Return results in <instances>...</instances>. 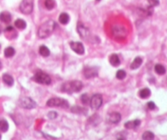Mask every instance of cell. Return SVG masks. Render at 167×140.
Here are the masks:
<instances>
[{
    "label": "cell",
    "mask_w": 167,
    "mask_h": 140,
    "mask_svg": "<svg viewBox=\"0 0 167 140\" xmlns=\"http://www.w3.org/2000/svg\"><path fill=\"white\" fill-rule=\"evenodd\" d=\"M56 26V24L54 20H49L39 26L38 29V37L39 38H46L49 37Z\"/></svg>",
    "instance_id": "1"
},
{
    "label": "cell",
    "mask_w": 167,
    "mask_h": 140,
    "mask_svg": "<svg viewBox=\"0 0 167 140\" xmlns=\"http://www.w3.org/2000/svg\"><path fill=\"white\" fill-rule=\"evenodd\" d=\"M82 87H83V84L82 82L74 80L72 82H67L64 83L61 86V90L64 92L71 94L73 92H78L82 89Z\"/></svg>",
    "instance_id": "2"
},
{
    "label": "cell",
    "mask_w": 167,
    "mask_h": 140,
    "mask_svg": "<svg viewBox=\"0 0 167 140\" xmlns=\"http://www.w3.org/2000/svg\"><path fill=\"white\" fill-rule=\"evenodd\" d=\"M33 79L36 82L44 84V85H50L51 83V79L50 76L42 71H38L35 73Z\"/></svg>",
    "instance_id": "3"
},
{
    "label": "cell",
    "mask_w": 167,
    "mask_h": 140,
    "mask_svg": "<svg viewBox=\"0 0 167 140\" xmlns=\"http://www.w3.org/2000/svg\"><path fill=\"white\" fill-rule=\"evenodd\" d=\"M48 107H60L63 108H69V103L67 100L61 98H51L47 102Z\"/></svg>",
    "instance_id": "4"
},
{
    "label": "cell",
    "mask_w": 167,
    "mask_h": 140,
    "mask_svg": "<svg viewBox=\"0 0 167 140\" xmlns=\"http://www.w3.org/2000/svg\"><path fill=\"white\" fill-rule=\"evenodd\" d=\"M20 10L25 15L31 14L34 10V0H22L20 4Z\"/></svg>",
    "instance_id": "5"
},
{
    "label": "cell",
    "mask_w": 167,
    "mask_h": 140,
    "mask_svg": "<svg viewBox=\"0 0 167 140\" xmlns=\"http://www.w3.org/2000/svg\"><path fill=\"white\" fill-rule=\"evenodd\" d=\"M19 105L25 109H33L36 107V102L29 97H22L19 100Z\"/></svg>",
    "instance_id": "6"
},
{
    "label": "cell",
    "mask_w": 167,
    "mask_h": 140,
    "mask_svg": "<svg viewBox=\"0 0 167 140\" xmlns=\"http://www.w3.org/2000/svg\"><path fill=\"white\" fill-rule=\"evenodd\" d=\"M91 107L95 110H97L100 108L101 105L103 104V98L100 94H95L92 96V99L90 100Z\"/></svg>",
    "instance_id": "7"
},
{
    "label": "cell",
    "mask_w": 167,
    "mask_h": 140,
    "mask_svg": "<svg viewBox=\"0 0 167 140\" xmlns=\"http://www.w3.org/2000/svg\"><path fill=\"white\" fill-rule=\"evenodd\" d=\"M70 46L73 51L76 52L77 54L83 55L85 52L84 47L82 42H71L70 43Z\"/></svg>",
    "instance_id": "8"
},
{
    "label": "cell",
    "mask_w": 167,
    "mask_h": 140,
    "mask_svg": "<svg viewBox=\"0 0 167 140\" xmlns=\"http://www.w3.org/2000/svg\"><path fill=\"white\" fill-rule=\"evenodd\" d=\"M83 72L86 78H92L98 75V69L96 67H86Z\"/></svg>",
    "instance_id": "9"
},
{
    "label": "cell",
    "mask_w": 167,
    "mask_h": 140,
    "mask_svg": "<svg viewBox=\"0 0 167 140\" xmlns=\"http://www.w3.org/2000/svg\"><path fill=\"white\" fill-rule=\"evenodd\" d=\"M121 118H122L121 114L119 112H111L110 114L108 115V120L113 124H117L121 121Z\"/></svg>",
    "instance_id": "10"
},
{
    "label": "cell",
    "mask_w": 167,
    "mask_h": 140,
    "mask_svg": "<svg viewBox=\"0 0 167 140\" xmlns=\"http://www.w3.org/2000/svg\"><path fill=\"white\" fill-rule=\"evenodd\" d=\"M78 31L79 34L81 35V37L82 38H86L89 37V30L86 28H85V26H83L82 24L79 23L78 26Z\"/></svg>",
    "instance_id": "11"
},
{
    "label": "cell",
    "mask_w": 167,
    "mask_h": 140,
    "mask_svg": "<svg viewBox=\"0 0 167 140\" xmlns=\"http://www.w3.org/2000/svg\"><path fill=\"white\" fill-rule=\"evenodd\" d=\"M114 35L115 38H118V37H122V36H126V29L122 28V27H118V26H116L114 27Z\"/></svg>",
    "instance_id": "12"
},
{
    "label": "cell",
    "mask_w": 167,
    "mask_h": 140,
    "mask_svg": "<svg viewBox=\"0 0 167 140\" xmlns=\"http://www.w3.org/2000/svg\"><path fill=\"white\" fill-rule=\"evenodd\" d=\"M0 20L2 22L9 23L12 20V15L8 12H3L0 13Z\"/></svg>",
    "instance_id": "13"
},
{
    "label": "cell",
    "mask_w": 167,
    "mask_h": 140,
    "mask_svg": "<svg viewBox=\"0 0 167 140\" xmlns=\"http://www.w3.org/2000/svg\"><path fill=\"white\" fill-rule=\"evenodd\" d=\"M109 62L110 64L114 66V67H117L121 64V61H120L119 56L117 54H113L111 55V56L109 57Z\"/></svg>",
    "instance_id": "14"
},
{
    "label": "cell",
    "mask_w": 167,
    "mask_h": 140,
    "mask_svg": "<svg viewBox=\"0 0 167 140\" xmlns=\"http://www.w3.org/2000/svg\"><path fill=\"white\" fill-rule=\"evenodd\" d=\"M3 82L8 86H12L14 84L13 77L11 75H9V74H7V73H5V74L3 75Z\"/></svg>",
    "instance_id": "15"
},
{
    "label": "cell",
    "mask_w": 167,
    "mask_h": 140,
    "mask_svg": "<svg viewBox=\"0 0 167 140\" xmlns=\"http://www.w3.org/2000/svg\"><path fill=\"white\" fill-rule=\"evenodd\" d=\"M140 125V121L139 119H136L132 121H127L125 123V127L127 129H135V128L138 127Z\"/></svg>",
    "instance_id": "16"
},
{
    "label": "cell",
    "mask_w": 167,
    "mask_h": 140,
    "mask_svg": "<svg viewBox=\"0 0 167 140\" xmlns=\"http://www.w3.org/2000/svg\"><path fill=\"white\" fill-rule=\"evenodd\" d=\"M143 60L142 58L140 57H136L133 62L130 64V69H137L138 68L140 67V65L142 64Z\"/></svg>",
    "instance_id": "17"
},
{
    "label": "cell",
    "mask_w": 167,
    "mask_h": 140,
    "mask_svg": "<svg viewBox=\"0 0 167 140\" xmlns=\"http://www.w3.org/2000/svg\"><path fill=\"white\" fill-rule=\"evenodd\" d=\"M139 96L142 99H147V98H148L149 96H151V90L148 88H144V89L139 90Z\"/></svg>",
    "instance_id": "18"
},
{
    "label": "cell",
    "mask_w": 167,
    "mask_h": 140,
    "mask_svg": "<svg viewBox=\"0 0 167 140\" xmlns=\"http://www.w3.org/2000/svg\"><path fill=\"white\" fill-rule=\"evenodd\" d=\"M59 21H60L62 25H67L69 21H70V16L65 12L61 13L59 16Z\"/></svg>",
    "instance_id": "19"
},
{
    "label": "cell",
    "mask_w": 167,
    "mask_h": 140,
    "mask_svg": "<svg viewBox=\"0 0 167 140\" xmlns=\"http://www.w3.org/2000/svg\"><path fill=\"white\" fill-rule=\"evenodd\" d=\"M39 54L41 55L42 56L48 57V56H49V55H50V50L48 49V47L42 45V46H41L39 47Z\"/></svg>",
    "instance_id": "20"
},
{
    "label": "cell",
    "mask_w": 167,
    "mask_h": 140,
    "mask_svg": "<svg viewBox=\"0 0 167 140\" xmlns=\"http://www.w3.org/2000/svg\"><path fill=\"white\" fill-rule=\"evenodd\" d=\"M15 53H16V51H15V49L12 47H8L4 50V55L7 58L12 57L13 55H15Z\"/></svg>",
    "instance_id": "21"
},
{
    "label": "cell",
    "mask_w": 167,
    "mask_h": 140,
    "mask_svg": "<svg viewBox=\"0 0 167 140\" xmlns=\"http://www.w3.org/2000/svg\"><path fill=\"white\" fill-rule=\"evenodd\" d=\"M155 72L159 74V75H163L166 72V68L161 64H157L155 65Z\"/></svg>",
    "instance_id": "22"
},
{
    "label": "cell",
    "mask_w": 167,
    "mask_h": 140,
    "mask_svg": "<svg viewBox=\"0 0 167 140\" xmlns=\"http://www.w3.org/2000/svg\"><path fill=\"white\" fill-rule=\"evenodd\" d=\"M15 26L17 29H24L26 27V22L22 19H17L15 21Z\"/></svg>",
    "instance_id": "23"
},
{
    "label": "cell",
    "mask_w": 167,
    "mask_h": 140,
    "mask_svg": "<svg viewBox=\"0 0 167 140\" xmlns=\"http://www.w3.org/2000/svg\"><path fill=\"white\" fill-rule=\"evenodd\" d=\"M8 127H9V125L6 120L4 119L0 120V131L2 132H6L8 130Z\"/></svg>",
    "instance_id": "24"
},
{
    "label": "cell",
    "mask_w": 167,
    "mask_h": 140,
    "mask_svg": "<svg viewBox=\"0 0 167 140\" xmlns=\"http://www.w3.org/2000/svg\"><path fill=\"white\" fill-rule=\"evenodd\" d=\"M154 138V134L152 132H151V131H145L142 135V139L144 140H152Z\"/></svg>",
    "instance_id": "25"
},
{
    "label": "cell",
    "mask_w": 167,
    "mask_h": 140,
    "mask_svg": "<svg viewBox=\"0 0 167 140\" xmlns=\"http://www.w3.org/2000/svg\"><path fill=\"white\" fill-rule=\"evenodd\" d=\"M56 6V2L55 0H46L45 1V7L48 10L53 9Z\"/></svg>",
    "instance_id": "26"
},
{
    "label": "cell",
    "mask_w": 167,
    "mask_h": 140,
    "mask_svg": "<svg viewBox=\"0 0 167 140\" xmlns=\"http://www.w3.org/2000/svg\"><path fill=\"white\" fill-rule=\"evenodd\" d=\"M126 73L122 69L118 70L117 72V73H116V77H117V79L119 80L124 79V78L126 77Z\"/></svg>",
    "instance_id": "27"
},
{
    "label": "cell",
    "mask_w": 167,
    "mask_h": 140,
    "mask_svg": "<svg viewBox=\"0 0 167 140\" xmlns=\"http://www.w3.org/2000/svg\"><path fill=\"white\" fill-rule=\"evenodd\" d=\"M81 100L82 102L84 104H87L89 102H90V99H89L88 96L86 94H83L82 96H81Z\"/></svg>",
    "instance_id": "28"
},
{
    "label": "cell",
    "mask_w": 167,
    "mask_h": 140,
    "mask_svg": "<svg viewBox=\"0 0 167 140\" xmlns=\"http://www.w3.org/2000/svg\"><path fill=\"white\" fill-rule=\"evenodd\" d=\"M150 7H156L159 4V0H148Z\"/></svg>",
    "instance_id": "29"
},
{
    "label": "cell",
    "mask_w": 167,
    "mask_h": 140,
    "mask_svg": "<svg viewBox=\"0 0 167 140\" xmlns=\"http://www.w3.org/2000/svg\"><path fill=\"white\" fill-rule=\"evenodd\" d=\"M48 117L51 119V120H54V119H56L57 117V113L56 112H50L49 113H48Z\"/></svg>",
    "instance_id": "30"
},
{
    "label": "cell",
    "mask_w": 167,
    "mask_h": 140,
    "mask_svg": "<svg viewBox=\"0 0 167 140\" xmlns=\"http://www.w3.org/2000/svg\"><path fill=\"white\" fill-rule=\"evenodd\" d=\"M147 106H148V109H150V110H153V109L156 108V104L153 102H152V101L151 102H148L147 104Z\"/></svg>",
    "instance_id": "31"
},
{
    "label": "cell",
    "mask_w": 167,
    "mask_h": 140,
    "mask_svg": "<svg viewBox=\"0 0 167 140\" xmlns=\"http://www.w3.org/2000/svg\"><path fill=\"white\" fill-rule=\"evenodd\" d=\"M1 32H2V29H1V26H0V34H1Z\"/></svg>",
    "instance_id": "32"
},
{
    "label": "cell",
    "mask_w": 167,
    "mask_h": 140,
    "mask_svg": "<svg viewBox=\"0 0 167 140\" xmlns=\"http://www.w3.org/2000/svg\"><path fill=\"white\" fill-rule=\"evenodd\" d=\"M96 2H100V1H101V0H95Z\"/></svg>",
    "instance_id": "33"
},
{
    "label": "cell",
    "mask_w": 167,
    "mask_h": 140,
    "mask_svg": "<svg viewBox=\"0 0 167 140\" xmlns=\"http://www.w3.org/2000/svg\"><path fill=\"white\" fill-rule=\"evenodd\" d=\"M1 138H2V136H1V134H0V139H1Z\"/></svg>",
    "instance_id": "34"
}]
</instances>
